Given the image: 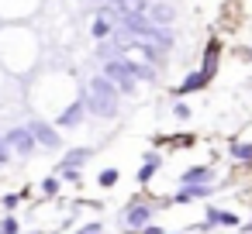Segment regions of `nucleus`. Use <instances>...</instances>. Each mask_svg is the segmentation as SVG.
I'll use <instances>...</instances> for the list:
<instances>
[{
    "instance_id": "obj_1",
    "label": "nucleus",
    "mask_w": 252,
    "mask_h": 234,
    "mask_svg": "<svg viewBox=\"0 0 252 234\" xmlns=\"http://www.w3.org/2000/svg\"><path fill=\"white\" fill-rule=\"evenodd\" d=\"M90 114H97V117H118V90L104 79V76H97V79H90L87 83V104H83Z\"/></svg>"
},
{
    "instance_id": "obj_2",
    "label": "nucleus",
    "mask_w": 252,
    "mask_h": 234,
    "mask_svg": "<svg viewBox=\"0 0 252 234\" xmlns=\"http://www.w3.org/2000/svg\"><path fill=\"white\" fill-rule=\"evenodd\" d=\"M104 79H107L114 90H121V93H131V90H135V66H131L125 55H118V59H107V62H104Z\"/></svg>"
},
{
    "instance_id": "obj_3",
    "label": "nucleus",
    "mask_w": 252,
    "mask_h": 234,
    "mask_svg": "<svg viewBox=\"0 0 252 234\" xmlns=\"http://www.w3.org/2000/svg\"><path fill=\"white\" fill-rule=\"evenodd\" d=\"M149 4H152V0H111L100 18H111V14H118V18H138V14L149 11Z\"/></svg>"
},
{
    "instance_id": "obj_4",
    "label": "nucleus",
    "mask_w": 252,
    "mask_h": 234,
    "mask_svg": "<svg viewBox=\"0 0 252 234\" xmlns=\"http://www.w3.org/2000/svg\"><path fill=\"white\" fill-rule=\"evenodd\" d=\"M28 134H32V141L42 145V148H59V134H56V128H52L49 121H42V117H35V121L28 124Z\"/></svg>"
},
{
    "instance_id": "obj_5",
    "label": "nucleus",
    "mask_w": 252,
    "mask_h": 234,
    "mask_svg": "<svg viewBox=\"0 0 252 234\" xmlns=\"http://www.w3.org/2000/svg\"><path fill=\"white\" fill-rule=\"evenodd\" d=\"M4 145L14 148L18 155H32V152H35V141H32V134H28V128H14V131H7V134H4Z\"/></svg>"
},
{
    "instance_id": "obj_6",
    "label": "nucleus",
    "mask_w": 252,
    "mask_h": 234,
    "mask_svg": "<svg viewBox=\"0 0 252 234\" xmlns=\"http://www.w3.org/2000/svg\"><path fill=\"white\" fill-rule=\"evenodd\" d=\"M149 217H152V207H149V203H135V207H128L125 224H128L131 231H142V227H149Z\"/></svg>"
},
{
    "instance_id": "obj_7",
    "label": "nucleus",
    "mask_w": 252,
    "mask_h": 234,
    "mask_svg": "<svg viewBox=\"0 0 252 234\" xmlns=\"http://www.w3.org/2000/svg\"><path fill=\"white\" fill-rule=\"evenodd\" d=\"M214 189L207 186V182H187L176 196H173V203H187V200H204V196H211Z\"/></svg>"
},
{
    "instance_id": "obj_8",
    "label": "nucleus",
    "mask_w": 252,
    "mask_h": 234,
    "mask_svg": "<svg viewBox=\"0 0 252 234\" xmlns=\"http://www.w3.org/2000/svg\"><path fill=\"white\" fill-rule=\"evenodd\" d=\"M145 18H149L152 25H159V28H166V25H173V18H176V11H173L169 4H149V11H145Z\"/></svg>"
},
{
    "instance_id": "obj_9",
    "label": "nucleus",
    "mask_w": 252,
    "mask_h": 234,
    "mask_svg": "<svg viewBox=\"0 0 252 234\" xmlns=\"http://www.w3.org/2000/svg\"><path fill=\"white\" fill-rule=\"evenodd\" d=\"M83 114H87V107H83V100H76V104H69L63 114H59V128H76L80 121H83Z\"/></svg>"
},
{
    "instance_id": "obj_10",
    "label": "nucleus",
    "mask_w": 252,
    "mask_h": 234,
    "mask_svg": "<svg viewBox=\"0 0 252 234\" xmlns=\"http://www.w3.org/2000/svg\"><path fill=\"white\" fill-rule=\"evenodd\" d=\"M87 158H90V148H73V152H66V158H63V172H76Z\"/></svg>"
},
{
    "instance_id": "obj_11",
    "label": "nucleus",
    "mask_w": 252,
    "mask_h": 234,
    "mask_svg": "<svg viewBox=\"0 0 252 234\" xmlns=\"http://www.w3.org/2000/svg\"><path fill=\"white\" fill-rule=\"evenodd\" d=\"M204 224H207V227H214V224H224V227H235V224H238V217H235L231 210H211Z\"/></svg>"
},
{
    "instance_id": "obj_12",
    "label": "nucleus",
    "mask_w": 252,
    "mask_h": 234,
    "mask_svg": "<svg viewBox=\"0 0 252 234\" xmlns=\"http://www.w3.org/2000/svg\"><path fill=\"white\" fill-rule=\"evenodd\" d=\"M200 86H207V76H204V73H190V76L176 86V93H193V90H200Z\"/></svg>"
},
{
    "instance_id": "obj_13",
    "label": "nucleus",
    "mask_w": 252,
    "mask_h": 234,
    "mask_svg": "<svg viewBox=\"0 0 252 234\" xmlns=\"http://www.w3.org/2000/svg\"><path fill=\"white\" fill-rule=\"evenodd\" d=\"M207 179H211V165H193L183 172V186L187 182H207Z\"/></svg>"
},
{
    "instance_id": "obj_14",
    "label": "nucleus",
    "mask_w": 252,
    "mask_h": 234,
    "mask_svg": "<svg viewBox=\"0 0 252 234\" xmlns=\"http://www.w3.org/2000/svg\"><path fill=\"white\" fill-rule=\"evenodd\" d=\"M159 169V155H145V165H138V182H149Z\"/></svg>"
},
{
    "instance_id": "obj_15",
    "label": "nucleus",
    "mask_w": 252,
    "mask_h": 234,
    "mask_svg": "<svg viewBox=\"0 0 252 234\" xmlns=\"http://www.w3.org/2000/svg\"><path fill=\"white\" fill-rule=\"evenodd\" d=\"M90 31H94V38H107V35H111V21H107V18H97V21L90 25Z\"/></svg>"
},
{
    "instance_id": "obj_16",
    "label": "nucleus",
    "mask_w": 252,
    "mask_h": 234,
    "mask_svg": "<svg viewBox=\"0 0 252 234\" xmlns=\"http://www.w3.org/2000/svg\"><path fill=\"white\" fill-rule=\"evenodd\" d=\"M97 179H100V186H114V182H118V169H104Z\"/></svg>"
},
{
    "instance_id": "obj_17",
    "label": "nucleus",
    "mask_w": 252,
    "mask_h": 234,
    "mask_svg": "<svg viewBox=\"0 0 252 234\" xmlns=\"http://www.w3.org/2000/svg\"><path fill=\"white\" fill-rule=\"evenodd\" d=\"M0 234H18V220L14 217H4V220H0Z\"/></svg>"
},
{
    "instance_id": "obj_18",
    "label": "nucleus",
    "mask_w": 252,
    "mask_h": 234,
    "mask_svg": "<svg viewBox=\"0 0 252 234\" xmlns=\"http://www.w3.org/2000/svg\"><path fill=\"white\" fill-rule=\"evenodd\" d=\"M42 193H45V196L59 193V179H56V176H52V179H45V182H42Z\"/></svg>"
},
{
    "instance_id": "obj_19",
    "label": "nucleus",
    "mask_w": 252,
    "mask_h": 234,
    "mask_svg": "<svg viewBox=\"0 0 252 234\" xmlns=\"http://www.w3.org/2000/svg\"><path fill=\"white\" fill-rule=\"evenodd\" d=\"M11 162V148L4 145V138H0V165H7Z\"/></svg>"
},
{
    "instance_id": "obj_20",
    "label": "nucleus",
    "mask_w": 252,
    "mask_h": 234,
    "mask_svg": "<svg viewBox=\"0 0 252 234\" xmlns=\"http://www.w3.org/2000/svg\"><path fill=\"white\" fill-rule=\"evenodd\" d=\"M80 234H104V227H100V224H87Z\"/></svg>"
},
{
    "instance_id": "obj_21",
    "label": "nucleus",
    "mask_w": 252,
    "mask_h": 234,
    "mask_svg": "<svg viewBox=\"0 0 252 234\" xmlns=\"http://www.w3.org/2000/svg\"><path fill=\"white\" fill-rule=\"evenodd\" d=\"M176 117H183V121H187V117H190V107H187V104H176Z\"/></svg>"
}]
</instances>
